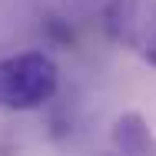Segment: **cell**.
<instances>
[{"mask_svg": "<svg viewBox=\"0 0 156 156\" xmlns=\"http://www.w3.org/2000/svg\"><path fill=\"white\" fill-rule=\"evenodd\" d=\"M113 146L120 156H156V136L150 133L146 120L129 110L113 123Z\"/></svg>", "mask_w": 156, "mask_h": 156, "instance_id": "cell-3", "label": "cell"}, {"mask_svg": "<svg viewBox=\"0 0 156 156\" xmlns=\"http://www.w3.org/2000/svg\"><path fill=\"white\" fill-rule=\"evenodd\" d=\"M103 27L110 40L156 66V0H110L103 10Z\"/></svg>", "mask_w": 156, "mask_h": 156, "instance_id": "cell-2", "label": "cell"}, {"mask_svg": "<svg viewBox=\"0 0 156 156\" xmlns=\"http://www.w3.org/2000/svg\"><path fill=\"white\" fill-rule=\"evenodd\" d=\"M110 156H120V153H110Z\"/></svg>", "mask_w": 156, "mask_h": 156, "instance_id": "cell-4", "label": "cell"}, {"mask_svg": "<svg viewBox=\"0 0 156 156\" xmlns=\"http://www.w3.org/2000/svg\"><path fill=\"white\" fill-rule=\"evenodd\" d=\"M60 90V70L43 50H23L0 60V110L27 113L50 103Z\"/></svg>", "mask_w": 156, "mask_h": 156, "instance_id": "cell-1", "label": "cell"}]
</instances>
